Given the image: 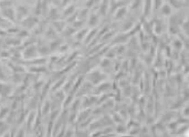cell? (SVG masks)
<instances>
[{
    "label": "cell",
    "mask_w": 189,
    "mask_h": 137,
    "mask_svg": "<svg viewBox=\"0 0 189 137\" xmlns=\"http://www.w3.org/2000/svg\"><path fill=\"white\" fill-rule=\"evenodd\" d=\"M186 135H187V137H189V134H188V133H187V134H186Z\"/></svg>",
    "instance_id": "obj_1"
}]
</instances>
